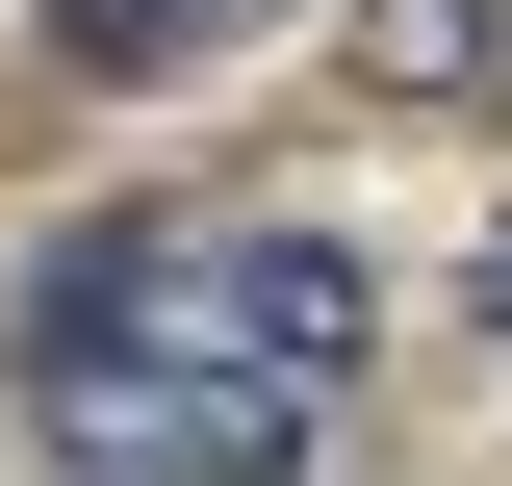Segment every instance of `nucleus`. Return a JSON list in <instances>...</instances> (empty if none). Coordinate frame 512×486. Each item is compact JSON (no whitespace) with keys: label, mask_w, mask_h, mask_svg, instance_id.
I'll list each match as a JSON object with an SVG mask.
<instances>
[{"label":"nucleus","mask_w":512,"mask_h":486,"mask_svg":"<svg viewBox=\"0 0 512 486\" xmlns=\"http://www.w3.org/2000/svg\"><path fill=\"white\" fill-rule=\"evenodd\" d=\"M256 26H282V0H52V26H26V52H52L77 103H180V77H231Z\"/></svg>","instance_id":"3"},{"label":"nucleus","mask_w":512,"mask_h":486,"mask_svg":"<svg viewBox=\"0 0 512 486\" xmlns=\"http://www.w3.org/2000/svg\"><path fill=\"white\" fill-rule=\"evenodd\" d=\"M128 307L205 333V359H256V384H308V410L359 384V333H384V282H359L333 231H154V256H128Z\"/></svg>","instance_id":"2"},{"label":"nucleus","mask_w":512,"mask_h":486,"mask_svg":"<svg viewBox=\"0 0 512 486\" xmlns=\"http://www.w3.org/2000/svg\"><path fill=\"white\" fill-rule=\"evenodd\" d=\"M26 410H52V486H308V384L154 333L128 256H77V282L26 307Z\"/></svg>","instance_id":"1"},{"label":"nucleus","mask_w":512,"mask_h":486,"mask_svg":"<svg viewBox=\"0 0 512 486\" xmlns=\"http://www.w3.org/2000/svg\"><path fill=\"white\" fill-rule=\"evenodd\" d=\"M512 77V0H359V103H487Z\"/></svg>","instance_id":"4"},{"label":"nucleus","mask_w":512,"mask_h":486,"mask_svg":"<svg viewBox=\"0 0 512 486\" xmlns=\"http://www.w3.org/2000/svg\"><path fill=\"white\" fill-rule=\"evenodd\" d=\"M461 307H487V359H512V231H487V256H461Z\"/></svg>","instance_id":"5"}]
</instances>
